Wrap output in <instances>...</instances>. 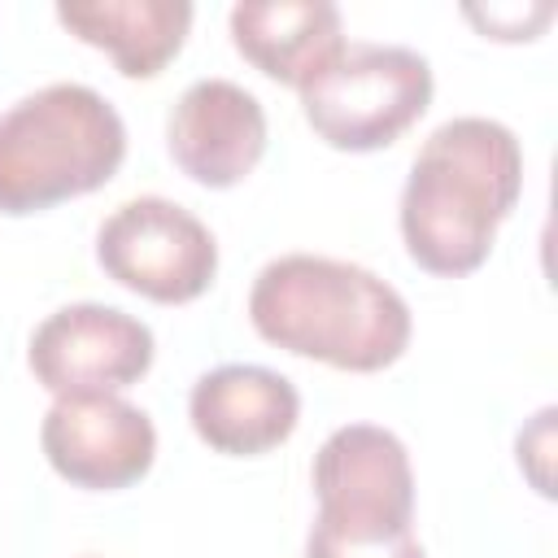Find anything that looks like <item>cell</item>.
<instances>
[{
    "label": "cell",
    "instance_id": "cell-1",
    "mask_svg": "<svg viewBox=\"0 0 558 558\" xmlns=\"http://www.w3.org/2000/svg\"><path fill=\"white\" fill-rule=\"evenodd\" d=\"M523 192V144L497 118H449L436 126L401 187L405 253L445 279L488 262L497 227Z\"/></svg>",
    "mask_w": 558,
    "mask_h": 558
},
{
    "label": "cell",
    "instance_id": "cell-2",
    "mask_svg": "<svg viewBox=\"0 0 558 558\" xmlns=\"http://www.w3.org/2000/svg\"><path fill=\"white\" fill-rule=\"evenodd\" d=\"M248 323L283 353L357 375L392 366L414 331L410 305L388 279L323 253L266 262L248 292Z\"/></svg>",
    "mask_w": 558,
    "mask_h": 558
},
{
    "label": "cell",
    "instance_id": "cell-3",
    "mask_svg": "<svg viewBox=\"0 0 558 558\" xmlns=\"http://www.w3.org/2000/svg\"><path fill=\"white\" fill-rule=\"evenodd\" d=\"M122 157L118 109L87 83H48L0 113V214L22 218L87 196Z\"/></svg>",
    "mask_w": 558,
    "mask_h": 558
},
{
    "label": "cell",
    "instance_id": "cell-4",
    "mask_svg": "<svg viewBox=\"0 0 558 558\" xmlns=\"http://www.w3.org/2000/svg\"><path fill=\"white\" fill-rule=\"evenodd\" d=\"M432 65L405 44H340L336 57L305 78L301 113L314 135L340 153H375L397 144L432 105Z\"/></svg>",
    "mask_w": 558,
    "mask_h": 558
},
{
    "label": "cell",
    "instance_id": "cell-5",
    "mask_svg": "<svg viewBox=\"0 0 558 558\" xmlns=\"http://www.w3.org/2000/svg\"><path fill=\"white\" fill-rule=\"evenodd\" d=\"M314 527L349 541L414 532V471L397 432L375 423L336 427L314 453Z\"/></svg>",
    "mask_w": 558,
    "mask_h": 558
},
{
    "label": "cell",
    "instance_id": "cell-6",
    "mask_svg": "<svg viewBox=\"0 0 558 558\" xmlns=\"http://www.w3.org/2000/svg\"><path fill=\"white\" fill-rule=\"evenodd\" d=\"M96 262L131 292L157 305H183L214 283L218 240L192 209L166 196H135L100 222Z\"/></svg>",
    "mask_w": 558,
    "mask_h": 558
},
{
    "label": "cell",
    "instance_id": "cell-7",
    "mask_svg": "<svg viewBox=\"0 0 558 558\" xmlns=\"http://www.w3.org/2000/svg\"><path fill=\"white\" fill-rule=\"evenodd\" d=\"M153 331L135 314L100 301L61 305L31 336V371L57 397L122 392L153 366Z\"/></svg>",
    "mask_w": 558,
    "mask_h": 558
},
{
    "label": "cell",
    "instance_id": "cell-8",
    "mask_svg": "<svg viewBox=\"0 0 558 558\" xmlns=\"http://www.w3.org/2000/svg\"><path fill=\"white\" fill-rule=\"evenodd\" d=\"M44 458L61 480L87 493H118L140 484L157 458L153 418L118 392L57 397L39 427Z\"/></svg>",
    "mask_w": 558,
    "mask_h": 558
},
{
    "label": "cell",
    "instance_id": "cell-9",
    "mask_svg": "<svg viewBox=\"0 0 558 558\" xmlns=\"http://www.w3.org/2000/svg\"><path fill=\"white\" fill-rule=\"evenodd\" d=\"M166 144L201 187H235L266 153V109L231 78H196L170 109Z\"/></svg>",
    "mask_w": 558,
    "mask_h": 558
},
{
    "label": "cell",
    "instance_id": "cell-10",
    "mask_svg": "<svg viewBox=\"0 0 558 558\" xmlns=\"http://www.w3.org/2000/svg\"><path fill=\"white\" fill-rule=\"evenodd\" d=\"M187 418L196 436L227 458H257L283 445L301 418V392L288 375L253 362H227L192 384Z\"/></svg>",
    "mask_w": 558,
    "mask_h": 558
},
{
    "label": "cell",
    "instance_id": "cell-11",
    "mask_svg": "<svg viewBox=\"0 0 558 558\" xmlns=\"http://www.w3.org/2000/svg\"><path fill=\"white\" fill-rule=\"evenodd\" d=\"M231 44L266 78L301 87L344 44L340 9L327 0H244L231 9Z\"/></svg>",
    "mask_w": 558,
    "mask_h": 558
},
{
    "label": "cell",
    "instance_id": "cell-12",
    "mask_svg": "<svg viewBox=\"0 0 558 558\" xmlns=\"http://www.w3.org/2000/svg\"><path fill=\"white\" fill-rule=\"evenodd\" d=\"M57 22L92 48H105L126 78L161 74L192 26L187 0H61Z\"/></svg>",
    "mask_w": 558,
    "mask_h": 558
},
{
    "label": "cell",
    "instance_id": "cell-13",
    "mask_svg": "<svg viewBox=\"0 0 558 558\" xmlns=\"http://www.w3.org/2000/svg\"><path fill=\"white\" fill-rule=\"evenodd\" d=\"M305 558H427V549L418 545L414 532L379 536V541H349V536H331L323 527H310Z\"/></svg>",
    "mask_w": 558,
    "mask_h": 558
},
{
    "label": "cell",
    "instance_id": "cell-14",
    "mask_svg": "<svg viewBox=\"0 0 558 558\" xmlns=\"http://www.w3.org/2000/svg\"><path fill=\"white\" fill-rule=\"evenodd\" d=\"M466 17L488 35V39H536L541 26L554 17V4H532V9H519V4H488V9H466Z\"/></svg>",
    "mask_w": 558,
    "mask_h": 558
}]
</instances>
